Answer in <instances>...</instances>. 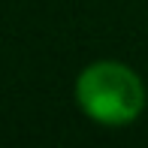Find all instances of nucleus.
I'll list each match as a JSON object with an SVG mask.
<instances>
[{"label":"nucleus","mask_w":148,"mask_h":148,"mask_svg":"<svg viewBox=\"0 0 148 148\" xmlns=\"http://www.w3.org/2000/svg\"><path fill=\"white\" fill-rule=\"evenodd\" d=\"M76 100L91 121L106 127H124L142 115L145 85L130 66L118 60H100L82 70L76 82Z\"/></svg>","instance_id":"obj_1"}]
</instances>
